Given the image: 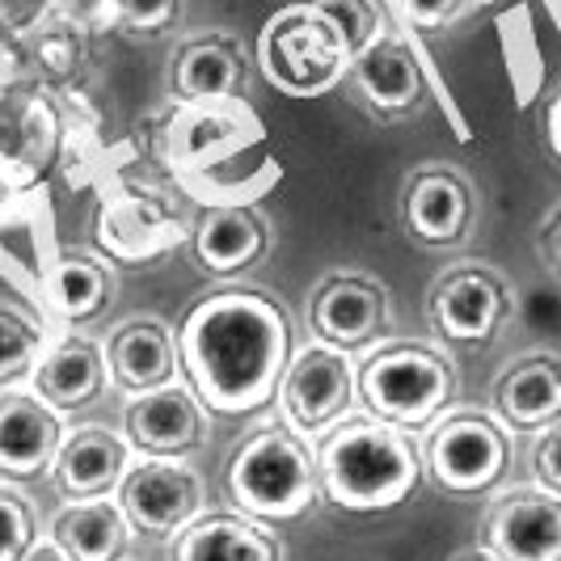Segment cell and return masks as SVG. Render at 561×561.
<instances>
[{
	"mask_svg": "<svg viewBox=\"0 0 561 561\" xmlns=\"http://www.w3.org/2000/svg\"><path fill=\"white\" fill-rule=\"evenodd\" d=\"M182 376L216 419H250L279 397L291 355V317L262 287L198 296L178 321Z\"/></svg>",
	"mask_w": 561,
	"mask_h": 561,
	"instance_id": "cell-1",
	"label": "cell"
},
{
	"mask_svg": "<svg viewBox=\"0 0 561 561\" xmlns=\"http://www.w3.org/2000/svg\"><path fill=\"white\" fill-rule=\"evenodd\" d=\"M321 499L351 515H385L422 485V444L376 414H346L317 439Z\"/></svg>",
	"mask_w": 561,
	"mask_h": 561,
	"instance_id": "cell-2",
	"label": "cell"
},
{
	"mask_svg": "<svg viewBox=\"0 0 561 561\" xmlns=\"http://www.w3.org/2000/svg\"><path fill=\"white\" fill-rule=\"evenodd\" d=\"M225 494L232 511L250 515L257 524L305 519L321 499L317 451L287 422L257 426L228 456Z\"/></svg>",
	"mask_w": 561,
	"mask_h": 561,
	"instance_id": "cell-3",
	"label": "cell"
},
{
	"mask_svg": "<svg viewBox=\"0 0 561 561\" xmlns=\"http://www.w3.org/2000/svg\"><path fill=\"white\" fill-rule=\"evenodd\" d=\"M460 393L456 364L426 342L371 346L359 367V401L367 414L393 422L401 431H426L451 410Z\"/></svg>",
	"mask_w": 561,
	"mask_h": 561,
	"instance_id": "cell-4",
	"label": "cell"
},
{
	"mask_svg": "<svg viewBox=\"0 0 561 561\" xmlns=\"http://www.w3.org/2000/svg\"><path fill=\"white\" fill-rule=\"evenodd\" d=\"M351 47L342 30L312 9L309 0H291L266 18L257 34V68L287 98H321L351 72Z\"/></svg>",
	"mask_w": 561,
	"mask_h": 561,
	"instance_id": "cell-5",
	"label": "cell"
},
{
	"mask_svg": "<svg viewBox=\"0 0 561 561\" xmlns=\"http://www.w3.org/2000/svg\"><path fill=\"white\" fill-rule=\"evenodd\" d=\"M422 473L448 499L494 494L511 473V431L494 414L456 410L426 426L422 439Z\"/></svg>",
	"mask_w": 561,
	"mask_h": 561,
	"instance_id": "cell-6",
	"label": "cell"
},
{
	"mask_svg": "<svg viewBox=\"0 0 561 561\" xmlns=\"http://www.w3.org/2000/svg\"><path fill=\"white\" fill-rule=\"evenodd\" d=\"M191 220L152 182H123L98 207V250L123 266H148L191 241Z\"/></svg>",
	"mask_w": 561,
	"mask_h": 561,
	"instance_id": "cell-7",
	"label": "cell"
},
{
	"mask_svg": "<svg viewBox=\"0 0 561 561\" xmlns=\"http://www.w3.org/2000/svg\"><path fill=\"white\" fill-rule=\"evenodd\" d=\"M515 312L511 283L490 266H451L431 283L426 317L435 334L460 351H481L503 334V325Z\"/></svg>",
	"mask_w": 561,
	"mask_h": 561,
	"instance_id": "cell-8",
	"label": "cell"
},
{
	"mask_svg": "<svg viewBox=\"0 0 561 561\" xmlns=\"http://www.w3.org/2000/svg\"><path fill=\"white\" fill-rule=\"evenodd\" d=\"M118 506L131 519L136 536L148 540H173L182 536L207 506V481L198 478V469L182 460H161L148 456L140 465H131L118 481Z\"/></svg>",
	"mask_w": 561,
	"mask_h": 561,
	"instance_id": "cell-9",
	"label": "cell"
},
{
	"mask_svg": "<svg viewBox=\"0 0 561 561\" xmlns=\"http://www.w3.org/2000/svg\"><path fill=\"white\" fill-rule=\"evenodd\" d=\"M355 397H359V371L351 367V355L325 342H309L296 346L275 401L287 426H296L300 435H321L351 414Z\"/></svg>",
	"mask_w": 561,
	"mask_h": 561,
	"instance_id": "cell-10",
	"label": "cell"
},
{
	"mask_svg": "<svg viewBox=\"0 0 561 561\" xmlns=\"http://www.w3.org/2000/svg\"><path fill=\"white\" fill-rule=\"evenodd\" d=\"M309 325L317 342L337 351H371L389 334V287L376 275L334 271L312 287Z\"/></svg>",
	"mask_w": 561,
	"mask_h": 561,
	"instance_id": "cell-11",
	"label": "cell"
},
{
	"mask_svg": "<svg viewBox=\"0 0 561 561\" xmlns=\"http://www.w3.org/2000/svg\"><path fill=\"white\" fill-rule=\"evenodd\" d=\"M123 435L140 456L182 460L211 439V410L191 385H165L152 393H136L123 405Z\"/></svg>",
	"mask_w": 561,
	"mask_h": 561,
	"instance_id": "cell-12",
	"label": "cell"
},
{
	"mask_svg": "<svg viewBox=\"0 0 561 561\" xmlns=\"http://www.w3.org/2000/svg\"><path fill=\"white\" fill-rule=\"evenodd\" d=\"M473 182L448 165L414 169L401 186V228L426 250H451L473 232Z\"/></svg>",
	"mask_w": 561,
	"mask_h": 561,
	"instance_id": "cell-13",
	"label": "cell"
},
{
	"mask_svg": "<svg viewBox=\"0 0 561 561\" xmlns=\"http://www.w3.org/2000/svg\"><path fill=\"white\" fill-rule=\"evenodd\" d=\"M481 545L503 561H561V499L545 485L499 494L485 511Z\"/></svg>",
	"mask_w": 561,
	"mask_h": 561,
	"instance_id": "cell-14",
	"label": "cell"
},
{
	"mask_svg": "<svg viewBox=\"0 0 561 561\" xmlns=\"http://www.w3.org/2000/svg\"><path fill=\"white\" fill-rule=\"evenodd\" d=\"M257 118L241 98H216V102H182L178 114L161 131V152L178 169H207L228 161L241 144L257 136Z\"/></svg>",
	"mask_w": 561,
	"mask_h": 561,
	"instance_id": "cell-15",
	"label": "cell"
},
{
	"mask_svg": "<svg viewBox=\"0 0 561 561\" xmlns=\"http://www.w3.org/2000/svg\"><path fill=\"white\" fill-rule=\"evenodd\" d=\"M346 77L355 81L364 106L380 123H401L405 114L419 111L422 98H426V68H422L419 51L410 47L405 34H397L389 26L351 59Z\"/></svg>",
	"mask_w": 561,
	"mask_h": 561,
	"instance_id": "cell-16",
	"label": "cell"
},
{
	"mask_svg": "<svg viewBox=\"0 0 561 561\" xmlns=\"http://www.w3.org/2000/svg\"><path fill=\"white\" fill-rule=\"evenodd\" d=\"M64 414L38 393H0V481L26 485L56 469Z\"/></svg>",
	"mask_w": 561,
	"mask_h": 561,
	"instance_id": "cell-17",
	"label": "cell"
},
{
	"mask_svg": "<svg viewBox=\"0 0 561 561\" xmlns=\"http://www.w3.org/2000/svg\"><path fill=\"white\" fill-rule=\"evenodd\" d=\"M490 414L524 435L553 426L561 419V355L528 351L506 364L490 385Z\"/></svg>",
	"mask_w": 561,
	"mask_h": 561,
	"instance_id": "cell-18",
	"label": "cell"
},
{
	"mask_svg": "<svg viewBox=\"0 0 561 561\" xmlns=\"http://www.w3.org/2000/svg\"><path fill=\"white\" fill-rule=\"evenodd\" d=\"M271 250V225L245 207V203H220L191 228V266L211 279H237L245 275L262 253Z\"/></svg>",
	"mask_w": 561,
	"mask_h": 561,
	"instance_id": "cell-19",
	"label": "cell"
},
{
	"mask_svg": "<svg viewBox=\"0 0 561 561\" xmlns=\"http://www.w3.org/2000/svg\"><path fill=\"white\" fill-rule=\"evenodd\" d=\"M250 81V59L237 34L211 30L186 38L169 59V93L178 102H216V98H241Z\"/></svg>",
	"mask_w": 561,
	"mask_h": 561,
	"instance_id": "cell-20",
	"label": "cell"
},
{
	"mask_svg": "<svg viewBox=\"0 0 561 561\" xmlns=\"http://www.w3.org/2000/svg\"><path fill=\"white\" fill-rule=\"evenodd\" d=\"M106 364H111V385H118L123 393H152L178 385L182 376L178 334L157 317H131L106 342Z\"/></svg>",
	"mask_w": 561,
	"mask_h": 561,
	"instance_id": "cell-21",
	"label": "cell"
},
{
	"mask_svg": "<svg viewBox=\"0 0 561 561\" xmlns=\"http://www.w3.org/2000/svg\"><path fill=\"white\" fill-rule=\"evenodd\" d=\"M111 364L106 346L89 337H59L34 364V393L43 397L59 414H81L93 401L106 397Z\"/></svg>",
	"mask_w": 561,
	"mask_h": 561,
	"instance_id": "cell-22",
	"label": "cell"
},
{
	"mask_svg": "<svg viewBox=\"0 0 561 561\" xmlns=\"http://www.w3.org/2000/svg\"><path fill=\"white\" fill-rule=\"evenodd\" d=\"M127 469H131L127 435H114L106 426H81L77 435L64 439L51 481L68 503H84V499H111Z\"/></svg>",
	"mask_w": 561,
	"mask_h": 561,
	"instance_id": "cell-23",
	"label": "cell"
},
{
	"mask_svg": "<svg viewBox=\"0 0 561 561\" xmlns=\"http://www.w3.org/2000/svg\"><path fill=\"white\" fill-rule=\"evenodd\" d=\"M173 561H283V545L241 511H207L178 536Z\"/></svg>",
	"mask_w": 561,
	"mask_h": 561,
	"instance_id": "cell-24",
	"label": "cell"
},
{
	"mask_svg": "<svg viewBox=\"0 0 561 561\" xmlns=\"http://www.w3.org/2000/svg\"><path fill=\"white\" fill-rule=\"evenodd\" d=\"M47 536L72 561H123L131 553L136 528L123 515L118 499H84L59 506Z\"/></svg>",
	"mask_w": 561,
	"mask_h": 561,
	"instance_id": "cell-25",
	"label": "cell"
},
{
	"mask_svg": "<svg viewBox=\"0 0 561 561\" xmlns=\"http://www.w3.org/2000/svg\"><path fill=\"white\" fill-rule=\"evenodd\" d=\"M43 296H47V305H51V312H56L59 321L84 325V321H98L102 312L111 309L114 279L102 257H93V253L84 250H64L47 266Z\"/></svg>",
	"mask_w": 561,
	"mask_h": 561,
	"instance_id": "cell-26",
	"label": "cell"
},
{
	"mask_svg": "<svg viewBox=\"0 0 561 561\" xmlns=\"http://www.w3.org/2000/svg\"><path fill=\"white\" fill-rule=\"evenodd\" d=\"M26 51L30 64L38 68V77L51 89H64V84H72V77L81 72L84 64V30H77L59 13H51L43 26H34L26 34Z\"/></svg>",
	"mask_w": 561,
	"mask_h": 561,
	"instance_id": "cell-27",
	"label": "cell"
},
{
	"mask_svg": "<svg viewBox=\"0 0 561 561\" xmlns=\"http://www.w3.org/2000/svg\"><path fill=\"white\" fill-rule=\"evenodd\" d=\"M38 355H43L38 321L18 309V305L0 300V385H9L22 371H30V367L38 364Z\"/></svg>",
	"mask_w": 561,
	"mask_h": 561,
	"instance_id": "cell-28",
	"label": "cell"
},
{
	"mask_svg": "<svg viewBox=\"0 0 561 561\" xmlns=\"http://www.w3.org/2000/svg\"><path fill=\"white\" fill-rule=\"evenodd\" d=\"M43 540L38 511L22 490L0 481V561H22Z\"/></svg>",
	"mask_w": 561,
	"mask_h": 561,
	"instance_id": "cell-29",
	"label": "cell"
},
{
	"mask_svg": "<svg viewBox=\"0 0 561 561\" xmlns=\"http://www.w3.org/2000/svg\"><path fill=\"white\" fill-rule=\"evenodd\" d=\"M309 4L312 9H321V13L342 30L351 56H359L367 43L389 26L385 13H380V0H309Z\"/></svg>",
	"mask_w": 561,
	"mask_h": 561,
	"instance_id": "cell-30",
	"label": "cell"
},
{
	"mask_svg": "<svg viewBox=\"0 0 561 561\" xmlns=\"http://www.w3.org/2000/svg\"><path fill=\"white\" fill-rule=\"evenodd\" d=\"M182 18V0H118L114 4V30L127 34H165Z\"/></svg>",
	"mask_w": 561,
	"mask_h": 561,
	"instance_id": "cell-31",
	"label": "cell"
},
{
	"mask_svg": "<svg viewBox=\"0 0 561 561\" xmlns=\"http://www.w3.org/2000/svg\"><path fill=\"white\" fill-rule=\"evenodd\" d=\"M515 312H519L524 330L533 337H540V342H558L561 337V291L553 283L524 291V296L515 300Z\"/></svg>",
	"mask_w": 561,
	"mask_h": 561,
	"instance_id": "cell-32",
	"label": "cell"
},
{
	"mask_svg": "<svg viewBox=\"0 0 561 561\" xmlns=\"http://www.w3.org/2000/svg\"><path fill=\"white\" fill-rule=\"evenodd\" d=\"M478 0H397V13L414 30H444L460 22Z\"/></svg>",
	"mask_w": 561,
	"mask_h": 561,
	"instance_id": "cell-33",
	"label": "cell"
},
{
	"mask_svg": "<svg viewBox=\"0 0 561 561\" xmlns=\"http://www.w3.org/2000/svg\"><path fill=\"white\" fill-rule=\"evenodd\" d=\"M533 478L536 485H545L549 494L561 499V419L545 431H536L533 439Z\"/></svg>",
	"mask_w": 561,
	"mask_h": 561,
	"instance_id": "cell-34",
	"label": "cell"
},
{
	"mask_svg": "<svg viewBox=\"0 0 561 561\" xmlns=\"http://www.w3.org/2000/svg\"><path fill=\"white\" fill-rule=\"evenodd\" d=\"M114 4L118 0H56V13L84 34H102L114 30Z\"/></svg>",
	"mask_w": 561,
	"mask_h": 561,
	"instance_id": "cell-35",
	"label": "cell"
},
{
	"mask_svg": "<svg viewBox=\"0 0 561 561\" xmlns=\"http://www.w3.org/2000/svg\"><path fill=\"white\" fill-rule=\"evenodd\" d=\"M56 13V0H0V30L4 34H30Z\"/></svg>",
	"mask_w": 561,
	"mask_h": 561,
	"instance_id": "cell-36",
	"label": "cell"
},
{
	"mask_svg": "<svg viewBox=\"0 0 561 561\" xmlns=\"http://www.w3.org/2000/svg\"><path fill=\"white\" fill-rule=\"evenodd\" d=\"M536 253H540V262L549 266V275L561 279V203L540 220V228H536Z\"/></svg>",
	"mask_w": 561,
	"mask_h": 561,
	"instance_id": "cell-37",
	"label": "cell"
},
{
	"mask_svg": "<svg viewBox=\"0 0 561 561\" xmlns=\"http://www.w3.org/2000/svg\"><path fill=\"white\" fill-rule=\"evenodd\" d=\"M545 140H549V152L561 161V89L553 93V102L545 111Z\"/></svg>",
	"mask_w": 561,
	"mask_h": 561,
	"instance_id": "cell-38",
	"label": "cell"
},
{
	"mask_svg": "<svg viewBox=\"0 0 561 561\" xmlns=\"http://www.w3.org/2000/svg\"><path fill=\"white\" fill-rule=\"evenodd\" d=\"M13 72H18V51H13V43H9L4 30H0V89L13 84Z\"/></svg>",
	"mask_w": 561,
	"mask_h": 561,
	"instance_id": "cell-39",
	"label": "cell"
},
{
	"mask_svg": "<svg viewBox=\"0 0 561 561\" xmlns=\"http://www.w3.org/2000/svg\"><path fill=\"white\" fill-rule=\"evenodd\" d=\"M22 561H72V558H68V553L59 549L51 536H47V540H38V545H34V549H30V553Z\"/></svg>",
	"mask_w": 561,
	"mask_h": 561,
	"instance_id": "cell-40",
	"label": "cell"
},
{
	"mask_svg": "<svg viewBox=\"0 0 561 561\" xmlns=\"http://www.w3.org/2000/svg\"><path fill=\"white\" fill-rule=\"evenodd\" d=\"M451 561H503V558H494L485 545H478V549H465V553H456Z\"/></svg>",
	"mask_w": 561,
	"mask_h": 561,
	"instance_id": "cell-41",
	"label": "cell"
}]
</instances>
